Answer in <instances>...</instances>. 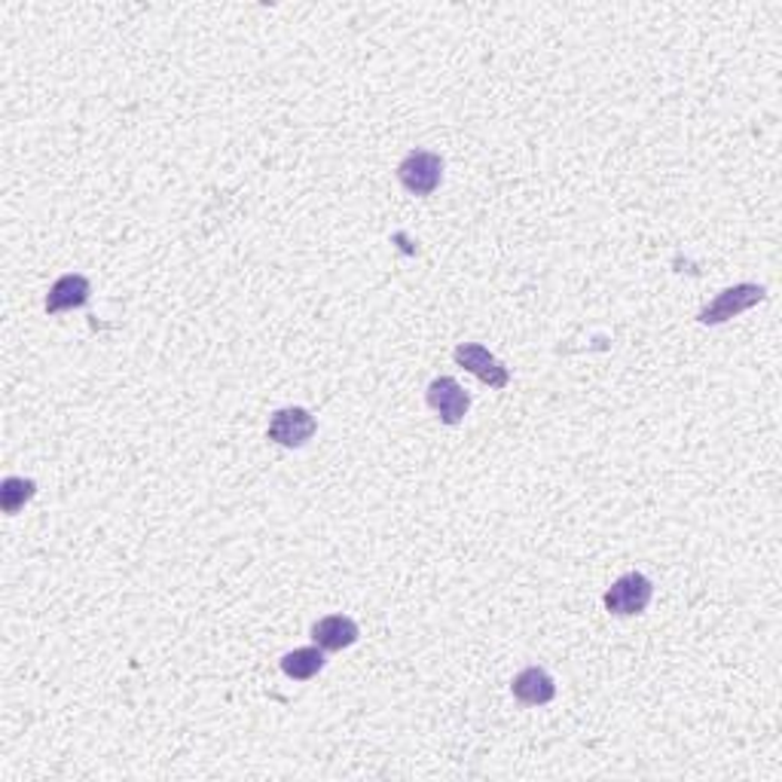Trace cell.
Returning a JSON list of instances; mask_svg holds the SVG:
<instances>
[{
    "label": "cell",
    "mask_w": 782,
    "mask_h": 782,
    "mask_svg": "<svg viewBox=\"0 0 782 782\" xmlns=\"http://www.w3.org/2000/svg\"><path fill=\"white\" fill-rule=\"evenodd\" d=\"M443 178V159L431 150H410L398 166V181L413 196H431Z\"/></svg>",
    "instance_id": "6da1fadb"
},
{
    "label": "cell",
    "mask_w": 782,
    "mask_h": 782,
    "mask_svg": "<svg viewBox=\"0 0 782 782\" xmlns=\"http://www.w3.org/2000/svg\"><path fill=\"white\" fill-rule=\"evenodd\" d=\"M651 596H654V584L642 572H630L609 586L605 609L611 614H618V618H630V614H642L648 609Z\"/></svg>",
    "instance_id": "7a4b0ae2"
},
{
    "label": "cell",
    "mask_w": 782,
    "mask_h": 782,
    "mask_svg": "<svg viewBox=\"0 0 782 782\" xmlns=\"http://www.w3.org/2000/svg\"><path fill=\"white\" fill-rule=\"evenodd\" d=\"M315 415L303 410V407H284V410H275L272 419H269V440H275L279 447H288V450H297V447H305L312 434H315Z\"/></svg>",
    "instance_id": "3957f363"
},
{
    "label": "cell",
    "mask_w": 782,
    "mask_h": 782,
    "mask_svg": "<svg viewBox=\"0 0 782 782\" xmlns=\"http://www.w3.org/2000/svg\"><path fill=\"white\" fill-rule=\"evenodd\" d=\"M761 300H764V288L761 284H736V288L721 291L706 309H700L696 321L700 324H724V321H731V318H736L745 309H752Z\"/></svg>",
    "instance_id": "277c9868"
},
{
    "label": "cell",
    "mask_w": 782,
    "mask_h": 782,
    "mask_svg": "<svg viewBox=\"0 0 782 782\" xmlns=\"http://www.w3.org/2000/svg\"><path fill=\"white\" fill-rule=\"evenodd\" d=\"M452 358H455V364L464 367L468 373H474L480 382H487L489 389H504V385L511 382L508 367L501 364L499 358L489 352L487 345H477V342H462V345H455Z\"/></svg>",
    "instance_id": "5b68a950"
},
{
    "label": "cell",
    "mask_w": 782,
    "mask_h": 782,
    "mask_svg": "<svg viewBox=\"0 0 782 782\" xmlns=\"http://www.w3.org/2000/svg\"><path fill=\"white\" fill-rule=\"evenodd\" d=\"M428 407L447 422V425H459L464 415H468V407H471V398L468 391L455 382L452 377H438L425 391Z\"/></svg>",
    "instance_id": "8992f818"
},
{
    "label": "cell",
    "mask_w": 782,
    "mask_h": 782,
    "mask_svg": "<svg viewBox=\"0 0 782 782\" xmlns=\"http://www.w3.org/2000/svg\"><path fill=\"white\" fill-rule=\"evenodd\" d=\"M89 293H92L89 279L80 275V272H68V275L52 281V288L47 293V312L49 315H59V312H68V309H80V305L89 303Z\"/></svg>",
    "instance_id": "52a82bcc"
},
{
    "label": "cell",
    "mask_w": 782,
    "mask_h": 782,
    "mask_svg": "<svg viewBox=\"0 0 782 782\" xmlns=\"http://www.w3.org/2000/svg\"><path fill=\"white\" fill-rule=\"evenodd\" d=\"M513 696L523 703V706H544L557 696V682L550 679L548 670L541 666H525L523 672H517L511 682Z\"/></svg>",
    "instance_id": "ba28073f"
},
{
    "label": "cell",
    "mask_w": 782,
    "mask_h": 782,
    "mask_svg": "<svg viewBox=\"0 0 782 782\" xmlns=\"http://www.w3.org/2000/svg\"><path fill=\"white\" fill-rule=\"evenodd\" d=\"M358 635H361L358 623H354L352 618H345V614H328V618H321V621H315V626H312V642H315L321 651L352 648L354 642H358Z\"/></svg>",
    "instance_id": "9c48e42d"
},
{
    "label": "cell",
    "mask_w": 782,
    "mask_h": 782,
    "mask_svg": "<svg viewBox=\"0 0 782 782\" xmlns=\"http://www.w3.org/2000/svg\"><path fill=\"white\" fill-rule=\"evenodd\" d=\"M324 670V651L321 648H297L291 654L281 658V672L293 682H309Z\"/></svg>",
    "instance_id": "30bf717a"
},
{
    "label": "cell",
    "mask_w": 782,
    "mask_h": 782,
    "mask_svg": "<svg viewBox=\"0 0 782 782\" xmlns=\"http://www.w3.org/2000/svg\"><path fill=\"white\" fill-rule=\"evenodd\" d=\"M37 495V483L28 477H3L0 483V508L7 517H16Z\"/></svg>",
    "instance_id": "8fae6325"
}]
</instances>
